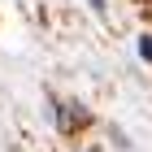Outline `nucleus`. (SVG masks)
<instances>
[{"label": "nucleus", "mask_w": 152, "mask_h": 152, "mask_svg": "<svg viewBox=\"0 0 152 152\" xmlns=\"http://www.w3.org/2000/svg\"><path fill=\"white\" fill-rule=\"evenodd\" d=\"M139 57H143V61H152V39H148V35L139 39Z\"/></svg>", "instance_id": "obj_1"}]
</instances>
